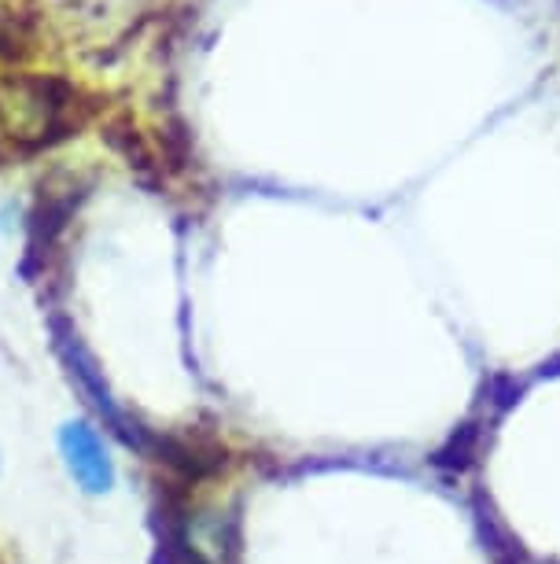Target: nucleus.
Returning <instances> with one entry per match:
<instances>
[{"instance_id":"obj_3","label":"nucleus","mask_w":560,"mask_h":564,"mask_svg":"<svg viewBox=\"0 0 560 564\" xmlns=\"http://www.w3.org/2000/svg\"><path fill=\"white\" fill-rule=\"evenodd\" d=\"M56 344H59V355H63V361L70 366V377L78 380L81 384V391L89 395V402L97 406L103 417H108V424L114 432L122 435L125 443L130 446H136V451H144V443H147V432L152 429H141L136 421H130V413H125L119 402L111 399V388L103 384V377L97 372V361H92V355L86 347H81V339H78V333H70L67 325L63 322H56Z\"/></svg>"},{"instance_id":"obj_8","label":"nucleus","mask_w":560,"mask_h":564,"mask_svg":"<svg viewBox=\"0 0 560 564\" xmlns=\"http://www.w3.org/2000/svg\"><path fill=\"white\" fill-rule=\"evenodd\" d=\"M0 41H4V45H8V41H12V37H4V34H0ZM8 48L15 52V45H8ZM0 56H4V48H0ZM15 56H23V52H15ZM4 59H8V56H4Z\"/></svg>"},{"instance_id":"obj_4","label":"nucleus","mask_w":560,"mask_h":564,"mask_svg":"<svg viewBox=\"0 0 560 564\" xmlns=\"http://www.w3.org/2000/svg\"><path fill=\"white\" fill-rule=\"evenodd\" d=\"M59 451L63 462H67L70 476L78 480L81 491L89 495H108L114 487V465L108 457V446H103L100 432L86 421H70L59 429Z\"/></svg>"},{"instance_id":"obj_7","label":"nucleus","mask_w":560,"mask_h":564,"mask_svg":"<svg viewBox=\"0 0 560 564\" xmlns=\"http://www.w3.org/2000/svg\"><path fill=\"white\" fill-rule=\"evenodd\" d=\"M475 451H480V429L475 424H461L447 440V446H439L431 454V465L447 468V473H464V468L475 465Z\"/></svg>"},{"instance_id":"obj_5","label":"nucleus","mask_w":560,"mask_h":564,"mask_svg":"<svg viewBox=\"0 0 560 564\" xmlns=\"http://www.w3.org/2000/svg\"><path fill=\"white\" fill-rule=\"evenodd\" d=\"M155 564H210L204 553L193 546L188 539V524H185V509L174 502H163L158 509V550H155Z\"/></svg>"},{"instance_id":"obj_1","label":"nucleus","mask_w":560,"mask_h":564,"mask_svg":"<svg viewBox=\"0 0 560 564\" xmlns=\"http://www.w3.org/2000/svg\"><path fill=\"white\" fill-rule=\"evenodd\" d=\"M97 115V100L63 74H8L0 85V126L15 155L37 159L78 137Z\"/></svg>"},{"instance_id":"obj_2","label":"nucleus","mask_w":560,"mask_h":564,"mask_svg":"<svg viewBox=\"0 0 560 564\" xmlns=\"http://www.w3.org/2000/svg\"><path fill=\"white\" fill-rule=\"evenodd\" d=\"M86 185L81 181H70L63 188H41L34 210L26 218V265L23 270H34V265H48V259L56 254V248L67 237V226L74 215L86 204Z\"/></svg>"},{"instance_id":"obj_6","label":"nucleus","mask_w":560,"mask_h":564,"mask_svg":"<svg viewBox=\"0 0 560 564\" xmlns=\"http://www.w3.org/2000/svg\"><path fill=\"white\" fill-rule=\"evenodd\" d=\"M475 520H480V535H483V542H487L494 564H520L524 561L520 539H516L509 531V524L494 513L491 502L483 506V498H475Z\"/></svg>"}]
</instances>
